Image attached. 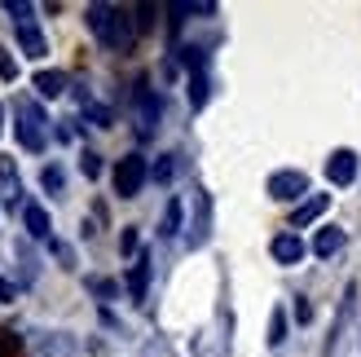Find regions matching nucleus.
Returning a JSON list of instances; mask_svg holds the SVG:
<instances>
[{"label":"nucleus","instance_id":"obj_19","mask_svg":"<svg viewBox=\"0 0 361 357\" xmlns=\"http://www.w3.org/2000/svg\"><path fill=\"white\" fill-rule=\"evenodd\" d=\"M40 186H44V190H62V172H58V168H44V172H40Z\"/></svg>","mask_w":361,"mask_h":357},{"label":"nucleus","instance_id":"obj_21","mask_svg":"<svg viewBox=\"0 0 361 357\" xmlns=\"http://www.w3.org/2000/svg\"><path fill=\"white\" fill-rule=\"evenodd\" d=\"M0 176H5V181H13V164H9L5 155H0Z\"/></svg>","mask_w":361,"mask_h":357},{"label":"nucleus","instance_id":"obj_5","mask_svg":"<svg viewBox=\"0 0 361 357\" xmlns=\"http://www.w3.org/2000/svg\"><path fill=\"white\" fill-rule=\"evenodd\" d=\"M326 176L335 186H353V176H357V155L353 150H335L326 159Z\"/></svg>","mask_w":361,"mask_h":357},{"label":"nucleus","instance_id":"obj_8","mask_svg":"<svg viewBox=\"0 0 361 357\" xmlns=\"http://www.w3.org/2000/svg\"><path fill=\"white\" fill-rule=\"evenodd\" d=\"M339 247H344V229H335V225H322L317 234H313V256H322V260H326V256H335Z\"/></svg>","mask_w":361,"mask_h":357},{"label":"nucleus","instance_id":"obj_23","mask_svg":"<svg viewBox=\"0 0 361 357\" xmlns=\"http://www.w3.org/2000/svg\"><path fill=\"white\" fill-rule=\"evenodd\" d=\"M0 119H5V111H0ZM0 133H5V123H0Z\"/></svg>","mask_w":361,"mask_h":357},{"label":"nucleus","instance_id":"obj_20","mask_svg":"<svg viewBox=\"0 0 361 357\" xmlns=\"http://www.w3.org/2000/svg\"><path fill=\"white\" fill-rule=\"evenodd\" d=\"M123 252H137V229H123V238H119Z\"/></svg>","mask_w":361,"mask_h":357},{"label":"nucleus","instance_id":"obj_11","mask_svg":"<svg viewBox=\"0 0 361 357\" xmlns=\"http://www.w3.org/2000/svg\"><path fill=\"white\" fill-rule=\"evenodd\" d=\"M146 287H150V256H137L133 274H128V291H133V300H146Z\"/></svg>","mask_w":361,"mask_h":357},{"label":"nucleus","instance_id":"obj_17","mask_svg":"<svg viewBox=\"0 0 361 357\" xmlns=\"http://www.w3.org/2000/svg\"><path fill=\"white\" fill-rule=\"evenodd\" d=\"M172 172H176V164H172V155H164L154 164V181H172Z\"/></svg>","mask_w":361,"mask_h":357},{"label":"nucleus","instance_id":"obj_14","mask_svg":"<svg viewBox=\"0 0 361 357\" xmlns=\"http://www.w3.org/2000/svg\"><path fill=\"white\" fill-rule=\"evenodd\" d=\"M159 234H164V238L180 234V199H168V207H164V221H159Z\"/></svg>","mask_w":361,"mask_h":357},{"label":"nucleus","instance_id":"obj_12","mask_svg":"<svg viewBox=\"0 0 361 357\" xmlns=\"http://www.w3.org/2000/svg\"><path fill=\"white\" fill-rule=\"evenodd\" d=\"M137 106H141V133H150V123L159 119V102H154V93H150L146 84L137 88Z\"/></svg>","mask_w":361,"mask_h":357},{"label":"nucleus","instance_id":"obj_6","mask_svg":"<svg viewBox=\"0 0 361 357\" xmlns=\"http://www.w3.org/2000/svg\"><path fill=\"white\" fill-rule=\"evenodd\" d=\"M269 252H274L278 265H300V260H304V238H300V234H278Z\"/></svg>","mask_w":361,"mask_h":357},{"label":"nucleus","instance_id":"obj_15","mask_svg":"<svg viewBox=\"0 0 361 357\" xmlns=\"http://www.w3.org/2000/svg\"><path fill=\"white\" fill-rule=\"evenodd\" d=\"M282 340H286V313L274 309L269 313V344H282Z\"/></svg>","mask_w":361,"mask_h":357},{"label":"nucleus","instance_id":"obj_9","mask_svg":"<svg viewBox=\"0 0 361 357\" xmlns=\"http://www.w3.org/2000/svg\"><path fill=\"white\" fill-rule=\"evenodd\" d=\"M23 225H27L31 238H49V229H53V225H49V212H44L40 203H27V207H23Z\"/></svg>","mask_w":361,"mask_h":357},{"label":"nucleus","instance_id":"obj_18","mask_svg":"<svg viewBox=\"0 0 361 357\" xmlns=\"http://www.w3.org/2000/svg\"><path fill=\"white\" fill-rule=\"evenodd\" d=\"M80 168H84V176H97V172H102V159H97L93 150H84V159H80Z\"/></svg>","mask_w":361,"mask_h":357},{"label":"nucleus","instance_id":"obj_13","mask_svg":"<svg viewBox=\"0 0 361 357\" xmlns=\"http://www.w3.org/2000/svg\"><path fill=\"white\" fill-rule=\"evenodd\" d=\"M35 88H40V97H58V93H66V75L62 71H40V75H35Z\"/></svg>","mask_w":361,"mask_h":357},{"label":"nucleus","instance_id":"obj_7","mask_svg":"<svg viewBox=\"0 0 361 357\" xmlns=\"http://www.w3.org/2000/svg\"><path fill=\"white\" fill-rule=\"evenodd\" d=\"M331 207V194H309V199H304L300 207H295V217H291V225L295 229H304V225H313L317 217H322V212H326Z\"/></svg>","mask_w":361,"mask_h":357},{"label":"nucleus","instance_id":"obj_2","mask_svg":"<svg viewBox=\"0 0 361 357\" xmlns=\"http://www.w3.org/2000/svg\"><path fill=\"white\" fill-rule=\"evenodd\" d=\"M304 194H309V176H304V172L282 168V172L269 176V199H278V203H295V199H304Z\"/></svg>","mask_w":361,"mask_h":357},{"label":"nucleus","instance_id":"obj_4","mask_svg":"<svg viewBox=\"0 0 361 357\" xmlns=\"http://www.w3.org/2000/svg\"><path fill=\"white\" fill-rule=\"evenodd\" d=\"M18 141H23L27 150H44V115L35 111L31 102L23 106V123H18Z\"/></svg>","mask_w":361,"mask_h":357},{"label":"nucleus","instance_id":"obj_1","mask_svg":"<svg viewBox=\"0 0 361 357\" xmlns=\"http://www.w3.org/2000/svg\"><path fill=\"white\" fill-rule=\"evenodd\" d=\"M146 176H150L146 159H141V155H123L115 164V194H119V199H137L141 186H146Z\"/></svg>","mask_w":361,"mask_h":357},{"label":"nucleus","instance_id":"obj_3","mask_svg":"<svg viewBox=\"0 0 361 357\" xmlns=\"http://www.w3.org/2000/svg\"><path fill=\"white\" fill-rule=\"evenodd\" d=\"M13 13H18V44H23V53H27V58H44L49 44H44L40 27L31 23V9L27 5H13Z\"/></svg>","mask_w":361,"mask_h":357},{"label":"nucleus","instance_id":"obj_16","mask_svg":"<svg viewBox=\"0 0 361 357\" xmlns=\"http://www.w3.org/2000/svg\"><path fill=\"white\" fill-rule=\"evenodd\" d=\"M0 80H18V62L9 49H0Z\"/></svg>","mask_w":361,"mask_h":357},{"label":"nucleus","instance_id":"obj_10","mask_svg":"<svg viewBox=\"0 0 361 357\" xmlns=\"http://www.w3.org/2000/svg\"><path fill=\"white\" fill-rule=\"evenodd\" d=\"M111 18H115V5H88V31H93L102 44H106V35H111Z\"/></svg>","mask_w":361,"mask_h":357},{"label":"nucleus","instance_id":"obj_22","mask_svg":"<svg viewBox=\"0 0 361 357\" xmlns=\"http://www.w3.org/2000/svg\"><path fill=\"white\" fill-rule=\"evenodd\" d=\"M18 349V340H9V335H5V340H0V357H5V353H13Z\"/></svg>","mask_w":361,"mask_h":357}]
</instances>
